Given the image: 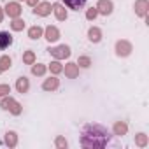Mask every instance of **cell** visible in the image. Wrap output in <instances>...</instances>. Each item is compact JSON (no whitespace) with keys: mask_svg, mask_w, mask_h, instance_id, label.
I'll return each mask as SVG.
<instances>
[{"mask_svg":"<svg viewBox=\"0 0 149 149\" xmlns=\"http://www.w3.org/2000/svg\"><path fill=\"white\" fill-rule=\"evenodd\" d=\"M111 142V133L102 125H86L81 135V146L93 149V147H105Z\"/></svg>","mask_w":149,"mask_h":149,"instance_id":"cell-1","label":"cell"},{"mask_svg":"<svg viewBox=\"0 0 149 149\" xmlns=\"http://www.w3.org/2000/svg\"><path fill=\"white\" fill-rule=\"evenodd\" d=\"M0 107H2L4 111H9V112H13L14 116H18V114H21V105L13 98V97H2V102H0Z\"/></svg>","mask_w":149,"mask_h":149,"instance_id":"cell-2","label":"cell"},{"mask_svg":"<svg viewBox=\"0 0 149 149\" xmlns=\"http://www.w3.org/2000/svg\"><path fill=\"white\" fill-rule=\"evenodd\" d=\"M47 51H49V54H51L54 60H65V58H68V56H70V47H68V46H65V44L56 46V47H49Z\"/></svg>","mask_w":149,"mask_h":149,"instance_id":"cell-3","label":"cell"},{"mask_svg":"<svg viewBox=\"0 0 149 149\" xmlns=\"http://www.w3.org/2000/svg\"><path fill=\"white\" fill-rule=\"evenodd\" d=\"M130 53H132V44H130L128 40H118V42H116V54H118V56L125 58V56H128Z\"/></svg>","mask_w":149,"mask_h":149,"instance_id":"cell-4","label":"cell"},{"mask_svg":"<svg viewBox=\"0 0 149 149\" xmlns=\"http://www.w3.org/2000/svg\"><path fill=\"white\" fill-rule=\"evenodd\" d=\"M112 9H114V6H112L111 0H98V4H97V11H98V14H102V16H109V14L112 13Z\"/></svg>","mask_w":149,"mask_h":149,"instance_id":"cell-5","label":"cell"},{"mask_svg":"<svg viewBox=\"0 0 149 149\" xmlns=\"http://www.w3.org/2000/svg\"><path fill=\"white\" fill-rule=\"evenodd\" d=\"M6 14L9 16V18H19V14H21V6L18 4V2H9L7 6H6Z\"/></svg>","mask_w":149,"mask_h":149,"instance_id":"cell-6","label":"cell"},{"mask_svg":"<svg viewBox=\"0 0 149 149\" xmlns=\"http://www.w3.org/2000/svg\"><path fill=\"white\" fill-rule=\"evenodd\" d=\"M51 11H53V7H51L49 2H39L33 7V14H37V16H47Z\"/></svg>","mask_w":149,"mask_h":149,"instance_id":"cell-7","label":"cell"},{"mask_svg":"<svg viewBox=\"0 0 149 149\" xmlns=\"http://www.w3.org/2000/svg\"><path fill=\"white\" fill-rule=\"evenodd\" d=\"M147 9H149V2L147 0H137L135 2V14L146 18L147 16Z\"/></svg>","mask_w":149,"mask_h":149,"instance_id":"cell-8","label":"cell"},{"mask_svg":"<svg viewBox=\"0 0 149 149\" xmlns=\"http://www.w3.org/2000/svg\"><path fill=\"white\" fill-rule=\"evenodd\" d=\"M44 37L49 40V42H56L58 39H60V30L56 28V26H47L46 30H44Z\"/></svg>","mask_w":149,"mask_h":149,"instance_id":"cell-9","label":"cell"},{"mask_svg":"<svg viewBox=\"0 0 149 149\" xmlns=\"http://www.w3.org/2000/svg\"><path fill=\"white\" fill-rule=\"evenodd\" d=\"M58 86H60V79L56 76H53V77H49V79H46L42 83V90L44 91H54Z\"/></svg>","mask_w":149,"mask_h":149,"instance_id":"cell-10","label":"cell"},{"mask_svg":"<svg viewBox=\"0 0 149 149\" xmlns=\"http://www.w3.org/2000/svg\"><path fill=\"white\" fill-rule=\"evenodd\" d=\"M63 70H65V76L68 79H76L79 76V67H77V63H67Z\"/></svg>","mask_w":149,"mask_h":149,"instance_id":"cell-11","label":"cell"},{"mask_svg":"<svg viewBox=\"0 0 149 149\" xmlns=\"http://www.w3.org/2000/svg\"><path fill=\"white\" fill-rule=\"evenodd\" d=\"M13 44V35L9 32H0V51L7 49Z\"/></svg>","mask_w":149,"mask_h":149,"instance_id":"cell-12","label":"cell"},{"mask_svg":"<svg viewBox=\"0 0 149 149\" xmlns=\"http://www.w3.org/2000/svg\"><path fill=\"white\" fill-rule=\"evenodd\" d=\"M61 2L68 7V9H74V11H79L86 6V0H61Z\"/></svg>","mask_w":149,"mask_h":149,"instance_id":"cell-13","label":"cell"},{"mask_svg":"<svg viewBox=\"0 0 149 149\" xmlns=\"http://www.w3.org/2000/svg\"><path fill=\"white\" fill-rule=\"evenodd\" d=\"M51 7H53L54 16H56L58 21H65V19H67V9H65L61 4H54V6H51Z\"/></svg>","mask_w":149,"mask_h":149,"instance_id":"cell-14","label":"cell"},{"mask_svg":"<svg viewBox=\"0 0 149 149\" xmlns=\"http://www.w3.org/2000/svg\"><path fill=\"white\" fill-rule=\"evenodd\" d=\"M16 90H18L19 93H26V91L30 90V81H28V77L21 76V77L16 81Z\"/></svg>","mask_w":149,"mask_h":149,"instance_id":"cell-15","label":"cell"},{"mask_svg":"<svg viewBox=\"0 0 149 149\" xmlns=\"http://www.w3.org/2000/svg\"><path fill=\"white\" fill-rule=\"evenodd\" d=\"M88 37H90L91 42H100V40H102V32H100V28L91 26L90 32H88Z\"/></svg>","mask_w":149,"mask_h":149,"instance_id":"cell-16","label":"cell"},{"mask_svg":"<svg viewBox=\"0 0 149 149\" xmlns=\"http://www.w3.org/2000/svg\"><path fill=\"white\" fill-rule=\"evenodd\" d=\"M42 33H44V30L39 26V25H35V26H32V28H28V37L30 39H40L42 37Z\"/></svg>","mask_w":149,"mask_h":149,"instance_id":"cell-17","label":"cell"},{"mask_svg":"<svg viewBox=\"0 0 149 149\" xmlns=\"http://www.w3.org/2000/svg\"><path fill=\"white\" fill-rule=\"evenodd\" d=\"M128 132V126H126V123H123V121H118L116 125H114V135H125Z\"/></svg>","mask_w":149,"mask_h":149,"instance_id":"cell-18","label":"cell"},{"mask_svg":"<svg viewBox=\"0 0 149 149\" xmlns=\"http://www.w3.org/2000/svg\"><path fill=\"white\" fill-rule=\"evenodd\" d=\"M6 144H7L9 147H14V146L18 144V135H16V132H7V133H6Z\"/></svg>","mask_w":149,"mask_h":149,"instance_id":"cell-19","label":"cell"},{"mask_svg":"<svg viewBox=\"0 0 149 149\" xmlns=\"http://www.w3.org/2000/svg\"><path fill=\"white\" fill-rule=\"evenodd\" d=\"M23 63L33 65V63H35V53H33V51H25V53H23Z\"/></svg>","mask_w":149,"mask_h":149,"instance_id":"cell-20","label":"cell"},{"mask_svg":"<svg viewBox=\"0 0 149 149\" xmlns=\"http://www.w3.org/2000/svg\"><path fill=\"white\" fill-rule=\"evenodd\" d=\"M11 28H13L14 32H21V30L25 28V21H23V19H19V18H14V19H13V23H11Z\"/></svg>","mask_w":149,"mask_h":149,"instance_id":"cell-21","label":"cell"},{"mask_svg":"<svg viewBox=\"0 0 149 149\" xmlns=\"http://www.w3.org/2000/svg\"><path fill=\"white\" fill-rule=\"evenodd\" d=\"M49 70H51V74L58 76V74L63 70V67H61V63H60L58 60H54V61H51V65H49Z\"/></svg>","mask_w":149,"mask_h":149,"instance_id":"cell-22","label":"cell"},{"mask_svg":"<svg viewBox=\"0 0 149 149\" xmlns=\"http://www.w3.org/2000/svg\"><path fill=\"white\" fill-rule=\"evenodd\" d=\"M46 70H47L46 65H40V63H37V65L32 67V74H33V76H44Z\"/></svg>","mask_w":149,"mask_h":149,"instance_id":"cell-23","label":"cell"},{"mask_svg":"<svg viewBox=\"0 0 149 149\" xmlns=\"http://www.w3.org/2000/svg\"><path fill=\"white\" fill-rule=\"evenodd\" d=\"M135 144H137L139 147H146V146H147V135H144V133L135 135Z\"/></svg>","mask_w":149,"mask_h":149,"instance_id":"cell-24","label":"cell"},{"mask_svg":"<svg viewBox=\"0 0 149 149\" xmlns=\"http://www.w3.org/2000/svg\"><path fill=\"white\" fill-rule=\"evenodd\" d=\"M11 63H13V61H11V58H9V56H2V58H0V70L4 72V70L11 68Z\"/></svg>","mask_w":149,"mask_h":149,"instance_id":"cell-25","label":"cell"},{"mask_svg":"<svg viewBox=\"0 0 149 149\" xmlns=\"http://www.w3.org/2000/svg\"><path fill=\"white\" fill-rule=\"evenodd\" d=\"M90 65H91V60H90V56H79V60H77V67L88 68Z\"/></svg>","mask_w":149,"mask_h":149,"instance_id":"cell-26","label":"cell"},{"mask_svg":"<svg viewBox=\"0 0 149 149\" xmlns=\"http://www.w3.org/2000/svg\"><path fill=\"white\" fill-rule=\"evenodd\" d=\"M97 16H98V11H97V7H91V9H88V13H86V18H88L90 21H93Z\"/></svg>","mask_w":149,"mask_h":149,"instance_id":"cell-27","label":"cell"},{"mask_svg":"<svg viewBox=\"0 0 149 149\" xmlns=\"http://www.w3.org/2000/svg\"><path fill=\"white\" fill-rule=\"evenodd\" d=\"M7 93H11V86L9 84H0V98L6 97Z\"/></svg>","mask_w":149,"mask_h":149,"instance_id":"cell-28","label":"cell"},{"mask_svg":"<svg viewBox=\"0 0 149 149\" xmlns=\"http://www.w3.org/2000/svg\"><path fill=\"white\" fill-rule=\"evenodd\" d=\"M68 144H67V140L63 139V137H56V147H67Z\"/></svg>","mask_w":149,"mask_h":149,"instance_id":"cell-29","label":"cell"},{"mask_svg":"<svg viewBox=\"0 0 149 149\" xmlns=\"http://www.w3.org/2000/svg\"><path fill=\"white\" fill-rule=\"evenodd\" d=\"M26 4H28V6H32V7H35V6L39 4V0H26Z\"/></svg>","mask_w":149,"mask_h":149,"instance_id":"cell-30","label":"cell"},{"mask_svg":"<svg viewBox=\"0 0 149 149\" xmlns=\"http://www.w3.org/2000/svg\"><path fill=\"white\" fill-rule=\"evenodd\" d=\"M2 19H4V9L0 7V23H2Z\"/></svg>","mask_w":149,"mask_h":149,"instance_id":"cell-31","label":"cell"},{"mask_svg":"<svg viewBox=\"0 0 149 149\" xmlns=\"http://www.w3.org/2000/svg\"><path fill=\"white\" fill-rule=\"evenodd\" d=\"M0 74H2V70H0Z\"/></svg>","mask_w":149,"mask_h":149,"instance_id":"cell-32","label":"cell"}]
</instances>
